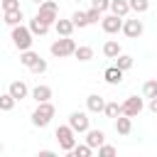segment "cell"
Segmentation results:
<instances>
[{"instance_id": "19", "label": "cell", "mask_w": 157, "mask_h": 157, "mask_svg": "<svg viewBox=\"0 0 157 157\" xmlns=\"http://www.w3.org/2000/svg\"><path fill=\"white\" fill-rule=\"evenodd\" d=\"M22 7L20 10H7V12H2V20L10 25V27H15V25H22Z\"/></svg>"}, {"instance_id": "32", "label": "cell", "mask_w": 157, "mask_h": 157, "mask_svg": "<svg viewBox=\"0 0 157 157\" xmlns=\"http://www.w3.org/2000/svg\"><path fill=\"white\" fill-rule=\"evenodd\" d=\"M0 7H2V12H7V10H20V0H0Z\"/></svg>"}, {"instance_id": "20", "label": "cell", "mask_w": 157, "mask_h": 157, "mask_svg": "<svg viewBox=\"0 0 157 157\" xmlns=\"http://www.w3.org/2000/svg\"><path fill=\"white\" fill-rule=\"evenodd\" d=\"M120 52H123V49H120V44H118L115 39H108V42L103 44V54H105L108 59H115V56H118Z\"/></svg>"}, {"instance_id": "30", "label": "cell", "mask_w": 157, "mask_h": 157, "mask_svg": "<svg viewBox=\"0 0 157 157\" xmlns=\"http://www.w3.org/2000/svg\"><path fill=\"white\" fill-rule=\"evenodd\" d=\"M101 10H96V7H91L88 12H86V20H88V25H96V22H101Z\"/></svg>"}, {"instance_id": "18", "label": "cell", "mask_w": 157, "mask_h": 157, "mask_svg": "<svg viewBox=\"0 0 157 157\" xmlns=\"http://www.w3.org/2000/svg\"><path fill=\"white\" fill-rule=\"evenodd\" d=\"M32 98H34L37 103H44V101L52 98V88L44 86V83H42V86H34V88H32Z\"/></svg>"}, {"instance_id": "14", "label": "cell", "mask_w": 157, "mask_h": 157, "mask_svg": "<svg viewBox=\"0 0 157 157\" xmlns=\"http://www.w3.org/2000/svg\"><path fill=\"white\" fill-rule=\"evenodd\" d=\"M130 130H132V118L120 113V115L115 118V132H120V135H130Z\"/></svg>"}, {"instance_id": "7", "label": "cell", "mask_w": 157, "mask_h": 157, "mask_svg": "<svg viewBox=\"0 0 157 157\" xmlns=\"http://www.w3.org/2000/svg\"><path fill=\"white\" fill-rule=\"evenodd\" d=\"M69 125H71V130L78 135V132H86L88 128H91V123H88V115L86 113H81V110H74L71 115H69Z\"/></svg>"}, {"instance_id": "26", "label": "cell", "mask_w": 157, "mask_h": 157, "mask_svg": "<svg viewBox=\"0 0 157 157\" xmlns=\"http://www.w3.org/2000/svg\"><path fill=\"white\" fill-rule=\"evenodd\" d=\"M128 5H130V10H132V12H137V15L147 12V7H150V2H147V0H128Z\"/></svg>"}, {"instance_id": "27", "label": "cell", "mask_w": 157, "mask_h": 157, "mask_svg": "<svg viewBox=\"0 0 157 157\" xmlns=\"http://www.w3.org/2000/svg\"><path fill=\"white\" fill-rule=\"evenodd\" d=\"M91 152H93V147H88V145H74V150H71V155L74 157H91Z\"/></svg>"}, {"instance_id": "22", "label": "cell", "mask_w": 157, "mask_h": 157, "mask_svg": "<svg viewBox=\"0 0 157 157\" xmlns=\"http://www.w3.org/2000/svg\"><path fill=\"white\" fill-rule=\"evenodd\" d=\"M74 56H76L78 61H91V59H93V49H91V47H76V49H74Z\"/></svg>"}, {"instance_id": "23", "label": "cell", "mask_w": 157, "mask_h": 157, "mask_svg": "<svg viewBox=\"0 0 157 157\" xmlns=\"http://www.w3.org/2000/svg\"><path fill=\"white\" fill-rule=\"evenodd\" d=\"M115 66H118V69H123V71L132 69V56H130V54H123V52H120V54L115 56Z\"/></svg>"}, {"instance_id": "39", "label": "cell", "mask_w": 157, "mask_h": 157, "mask_svg": "<svg viewBox=\"0 0 157 157\" xmlns=\"http://www.w3.org/2000/svg\"><path fill=\"white\" fill-rule=\"evenodd\" d=\"M0 152H2V142H0Z\"/></svg>"}, {"instance_id": "40", "label": "cell", "mask_w": 157, "mask_h": 157, "mask_svg": "<svg viewBox=\"0 0 157 157\" xmlns=\"http://www.w3.org/2000/svg\"><path fill=\"white\" fill-rule=\"evenodd\" d=\"M74 2H81V0H74Z\"/></svg>"}, {"instance_id": "17", "label": "cell", "mask_w": 157, "mask_h": 157, "mask_svg": "<svg viewBox=\"0 0 157 157\" xmlns=\"http://www.w3.org/2000/svg\"><path fill=\"white\" fill-rule=\"evenodd\" d=\"M54 29H56L59 37H71V32H74V22H71V20H59V17H56Z\"/></svg>"}, {"instance_id": "31", "label": "cell", "mask_w": 157, "mask_h": 157, "mask_svg": "<svg viewBox=\"0 0 157 157\" xmlns=\"http://www.w3.org/2000/svg\"><path fill=\"white\" fill-rule=\"evenodd\" d=\"M29 69H32V74H44V71H47V61L39 56V59H37V61H34Z\"/></svg>"}, {"instance_id": "25", "label": "cell", "mask_w": 157, "mask_h": 157, "mask_svg": "<svg viewBox=\"0 0 157 157\" xmlns=\"http://www.w3.org/2000/svg\"><path fill=\"white\" fill-rule=\"evenodd\" d=\"M142 96H145V98H155V96H157V78L145 81V86H142Z\"/></svg>"}, {"instance_id": "4", "label": "cell", "mask_w": 157, "mask_h": 157, "mask_svg": "<svg viewBox=\"0 0 157 157\" xmlns=\"http://www.w3.org/2000/svg\"><path fill=\"white\" fill-rule=\"evenodd\" d=\"M37 17H39L42 22H47V25H54L56 17H59V5H56V0H44V2H39Z\"/></svg>"}, {"instance_id": "16", "label": "cell", "mask_w": 157, "mask_h": 157, "mask_svg": "<svg viewBox=\"0 0 157 157\" xmlns=\"http://www.w3.org/2000/svg\"><path fill=\"white\" fill-rule=\"evenodd\" d=\"M108 10H110L113 15H118V17H123V20H125V15L130 12V5H128V0H110Z\"/></svg>"}, {"instance_id": "8", "label": "cell", "mask_w": 157, "mask_h": 157, "mask_svg": "<svg viewBox=\"0 0 157 157\" xmlns=\"http://www.w3.org/2000/svg\"><path fill=\"white\" fill-rule=\"evenodd\" d=\"M101 27H103V32L105 34H118L120 29H123V17H118V15H105V17H101Z\"/></svg>"}, {"instance_id": "37", "label": "cell", "mask_w": 157, "mask_h": 157, "mask_svg": "<svg viewBox=\"0 0 157 157\" xmlns=\"http://www.w3.org/2000/svg\"><path fill=\"white\" fill-rule=\"evenodd\" d=\"M32 2H37V5H39V2H44V0H32Z\"/></svg>"}, {"instance_id": "36", "label": "cell", "mask_w": 157, "mask_h": 157, "mask_svg": "<svg viewBox=\"0 0 157 157\" xmlns=\"http://www.w3.org/2000/svg\"><path fill=\"white\" fill-rule=\"evenodd\" d=\"M52 155H54L52 150H42V152H39V157H52Z\"/></svg>"}, {"instance_id": "3", "label": "cell", "mask_w": 157, "mask_h": 157, "mask_svg": "<svg viewBox=\"0 0 157 157\" xmlns=\"http://www.w3.org/2000/svg\"><path fill=\"white\" fill-rule=\"evenodd\" d=\"M54 137H56V142H59V147L64 152H71L74 145H76V132L71 130V125H59L56 132H54Z\"/></svg>"}, {"instance_id": "15", "label": "cell", "mask_w": 157, "mask_h": 157, "mask_svg": "<svg viewBox=\"0 0 157 157\" xmlns=\"http://www.w3.org/2000/svg\"><path fill=\"white\" fill-rule=\"evenodd\" d=\"M49 27H52V25L42 22V20L37 17V15H34V17L29 20V32H32V34H37V37H44V34L49 32Z\"/></svg>"}, {"instance_id": "11", "label": "cell", "mask_w": 157, "mask_h": 157, "mask_svg": "<svg viewBox=\"0 0 157 157\" xmlns=\"http://www.w3.org/2000/svg\"><path fill=\"white\" fill-rule=\"evenodd\" d=\"M103 142H105V132H103V130H91V128L86 130V145H88V147L98 150Z\"/></svg>"}, {"instance_id": "28", "label": "cell", "mask_w": 157, "mask_h": 157, "mask_svg": "<svg viewBox=\"0 0 157 157\" xmlns=\"http://www.w3.org/2000/svg\"><path fill=\"white\" fill-rule=\"evenodd\" d=\"M71 22H74V27H78V29H83V27H88V20H86V12H74V15H71Z\"/></svg>"}, {"instance_id": "34", "label": "cell", "mask_w": 157, "mask_h": 157, "mask_svg": "<svg viewBox=\"0 0 157 157\" xmlns=\"http://www.w3.org/2000/svg\"><path fill=\"white\" fill-rule=\"evenodd\" d=\"M108 5H110V0H91V7H96V10H101V12H105Z\"/></svg>"}, {"instance_id": "24", "label": "cell", "mask_w": 157, "mask_h": 157, "mask_svg": "<svg viewBox=\"0 0 157 157\" xmlns=\"http://www.w3.org/2000/svg\"><path fill=\"white\" fill-rule=\"evenodd\" d=\"M103 113H105V118H118V115L123 113V108H120V103H118V101H110V103H105Z\"/></svg>"}, {"instance_id": "12", "label": "cell", "mask_w": 157, "mask_h": 157, "mask_svg": "<svg viewBox=\"0 0 157 157\" xmlns=\"http://www.w3.org/2000/svg\"><path fill=\"white\" fill-rule=\"evenodd\" d=\"M7 93H10L15 101H22V98H27L29 88H27V83H25V81H12V83H10V88H7Z\"/></svg>"}, {"instance_id": "21", "label": "cell", "mask_w": 157, "mask_h": 157, "mask_svg": "<svg viewBox=\"0 0 157 157\" xmlns=\"http://www.w3.org/2000/svg\"><path fill=\"white\" fill-rule=\"evenodd\" d=\"M37 59H39V54H37V52H32V49H25V52L20 54V64H22V66H27V69H29Z\"/></svg>"}, {"instance_id": "5", "label": "cell", "mask_w": 157, "mask_h": 157, "mask_svg": "<svg viewBox=\"0 0 157 157\" xmlns=\"http://www.w3.org/2000/svg\"><path fill=\"white\" fill-rule=\"evenodd\" d=\"M74 49H76V42L71 39V37H61V39H56L54 44H52V54L54 56H59V59H64V56H71L74 54Z\"/></svg>"}, {"instance_id": "10", "label": "cell", "mask_w": 157, "mask_h": 157, "mask_svg": "<svg viewBox=\"0 0 157 157\" xmlns=\"http://www.w3.org/2000/svg\"><path fill=\"white\" fill-rule=\"evenodd\" d=\"M123 74H125V71L113 64V66H108V69L103 71V78H105V83H110V86H120V83H123Z\"/></svg>"}, {"instance_id": "6", "label": "cell", "mask_w": 157, "mask_h": 157, "mask_svg": "<svg viewBox=\"0 0 157 157\" xmlns=\"http://www.w3.org/2000/svg\"><path fill=\"white\" fill-rule=\"evenodd\" d=\"M120 108H123V115L137 118V115L142 113L145 103H142V98H137V96H128V98H125V103H120Z\"/></svg>"}, {"instance_id": "13", "label": "cell", "mask_w": 157, "mask_h": 157, "mask_svg": "<svg viewBox=\"0 0 157 157\" xmlns=\"http://www.w3.org/2000/svg\"><path fill=\"white\" fill-rule=\"evenodd\" d=\"M86 108H88V113H103V108H105V101H103V96H98V93H91V96L86 98Z\"/></svg>"}, {"instance_id": "35", "label": "cell", "mask_w": 157, "mask_h": 157, "mask_svg": "<svg viewBox=\"0 0 157 157\" xmlns=\"http://www.w3.org/2000/svg\"><path fill=\"white\" fill-rule=\"evenodd\" d=\"M150 110H152V113H157V96H155V98H150Z\"/></svg>"}, {"instance_id": "9", "label": "cell", "mask_w": 157, "mask_h": 157, "mask_svg": "<svg viewBox=\"0 0 157 157\" xmlns=\"http://www.w3.org/2000/svg\"><path fill=\"white\" fill-rule=\"evenodd\" d=\"M123 32H125V37L137 39V37L145 32V27H142V22L135 17V20H125V22H123Z\"/></svg>"}, {"instance_id": "1", "label": "cell", "mask_w": 157, "mask_h": 157, "mask_svg": "<svg viewBox=\"0 0 157 157\" xmlns=\"http://www.w3.org/2000/svg\"><path fill=\"white\" fill-rule=\"evenodd\" d=\"M54 113H56V108H54L49 101L37 103V108H34V113H32V125H34V128H47V125L52 123Z\"/></svg>"}, {"instance_id": "29", "label": "cell", "mask_w": 157, "mask_h": 157, "mask_svg": "<svg viewBox=\"0 0 157 157\" xmlns=\"http://www.w3.org/2000/svg\"><path fill=\"white\" fill-rule=\"evenodd\" d=\"M15 103H17V101H15L10 93H2V96H0V110H12Z\"/></svg>"}, {"instance_id": "2", "label": "cell", "mask_w": 157, "mask_h": 157, "mask_svg": "<svg viewBox=\"0 0 157 157\" xmlns=\"http://www.w3.org/2000/svg\"><path fill=\"white\" fill-rule=\"evenodd\" d=\"M10 37H12V44H15V47H17L20 52H25V49H32V42H34L32 37H34V34L29 32V27L15 25V27H12V34H10Z\"/></svg>"}, {"instance_id": "33", "label": "cell", "mask_w": 157, "mask_h": 157, "mask_svg": "<svg viewBox=\"0 0 157 157\" xmlns=\"http://www.w3.org/2000/svg\"><path fill=\"white\" fill-rule=\"evenodd\" d=\"M98 155H103V157H113V155H115V147H113V145H105V142H103V145L98 147Z\"/></svg>"}, {"instance_id": "38", "label": "cell", "mask_w": 157, "mask_h": 157, "mask_svg": "<svg viewBox=\"0 0 157 157\" xmlns=\"http://www.w3.org/2000/svg\"><path fill=\"white\" fill-rule=\"evenodd\" d=\"M0 17H2V7H0Z\"/></svg>"}]
</instances>
